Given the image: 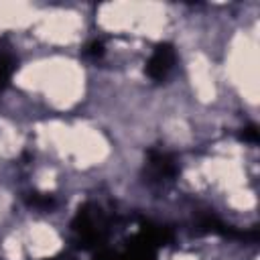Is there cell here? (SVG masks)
Listing matches in <instances>:
<instances>
[{"mask_svg": "<svg viewBox=\"0 0 260 260\" xmlns=\"http://www.w3.org/2000/svg\"><path fill=\"white\" fill-rule=\"evenodd\" d=\"M148 171L154 179L165 181V179H173L177 175V165L169 152L152 148V150H148Z\"/></svg>", "mask_w": 260, "mask_h": 260, "instance_id": "obj_2", "label": "cell"}, {"mask_svg": "<svg viewBox=\"0 0 260 260\" xmlns=\"http://www.w3.org/2000/svg\"><path fill=\"white\" fill-rule=\"evenodd\" d=\"M104 43L102 41H91V43H87L85 45V49H83V55L85 57H89V59H100V57H104Z\"/></svg>", "mask_w": 260, "mask_h": 260, "instance_id": "obj_5", "label": "cell"}, {"mask_svg": "<svg viewBox=\"0 0 260 260\" xmlns=\"http://www.w3.org/2000/svg\"><path fill=\"white\" fill-rule=\"evenodd\" d=\"M26 203L30 207H37V209H49L55 203V197L51 193H30L26 197Z\"/></svg>", "mask_w": 260, "mask_h": 260, "instance_id": "obj_4", "label": "cell"}, {"mask_svg": "<svg viewBox=\"0 0 260 260\" xmlns=\"http://www.w3.org/2000/svg\"><path fill=\"white\" fill-rule=\"evenodd\" d=\"M240 138L244 140V142H258V128L254 126V124H250V126H246V128H242V132H240Z\"/></svg>", "mask_w": 260, "mask_h": 260, "instance_id": "obj_6", "label": "cell"}, {"mask_svg": "<svg viewBox=\"0 0 260 260\" xmlns=\"http://www.w3.org/2000/svg\"><path fill=\"white\" fill-rule=\"evenodd\" d=\"M51 260H55V258H51Z\"/></svg>", "mask_w": 260, "mask_h": 260, "instance_id": "obj_7", "label": "cell"}, {"mask_svg": "<svg viewBox=\"0 0 260 260\" xmlns=\"http://www.w3.org/2000/svg\"><path fill=\"white\" fill-rule=\"evenodd\" d=\"M173 65H175V49H173V45L160 43V45H156V49L152 51V55H150V59L146 63V73H148L150 79L160 81V79H165L169 75Z\"/></svg>", "mask_w": 260, "mask_h": 260, "instance_id": "obj_1", "label": "cell"}, {"mask_svg": "<svg viewBox=\"0 0 260 260\" xmlns=\"http://www.w3.org/2000/svg\"><path fill=\"white\" fill-rule=\"evenodd\" d=\"M16 69V61L10 51L0 49V91H4L12 79V73Z\"/></svg>", "mask_w": 260, "mask_h": 260, "instance_id": "obj_3", "label": "cell"}]
</instances>
